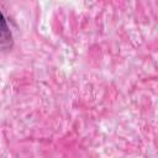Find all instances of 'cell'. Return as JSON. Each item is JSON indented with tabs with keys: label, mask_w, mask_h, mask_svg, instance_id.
Returning a JSON list of instances; mask_svg holds the SVG:
<instances>
[{
	"label": "cell",
	"mask_w": 158,
	"mask_h": 158,
	"mask_svg": "<svg viewBox=\"0 0 158 158\" xmlns=\"http://www.w3.org/2000/svg\"><path fill=\"white\" fill-rule=\"evenodd\" d=\"M12 44V36L7 27L4 15L0 12V48H10Z\"/></svg>",
	"instance_id": "obj_1"
}]
</instances>
